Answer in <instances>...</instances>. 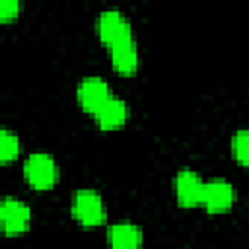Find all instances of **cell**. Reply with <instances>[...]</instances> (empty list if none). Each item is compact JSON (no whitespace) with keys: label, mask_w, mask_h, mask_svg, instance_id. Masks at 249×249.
I'll return each mask as SVG.
<instances>
[{"label":"cell","mask_w":249,"mask_h":249,"mask_svg":"<svg viewBox=\"0 0 249 249\" xmlns=\"http://www.w3.org/2000/svg\"><path fill=\"white\" fill-rule=\"evenodd\" d=\"M231 154L235 161L249 167V128H239L231 136Z\"/></svg>","instance_id":"cell-12"},{"label":"cell","mask_w":249,"mask_h":249,"mask_svg":"<svg viewBox=\"0 0 249 249\" xmlns=\"http://www.w3.org/2000/svg\"><path fill=\"white\" fill-rule=\"evenodd\" d=\"M109 249H138L142 245V230L132 222H115L107 230Z\"/></svg>","instance_id":"cell-10"},{"label":"cell","mask_w":249,"mask_h":249,"mask_svg":"<svg viewBox=\"0 0 249 249\" xmlns=\"http://www.w3.org/2000/svg\"><path fill=\"white\" fill-rule=\"evenodd\" d=\"M109 56H111V64H113L115 72H119L123 76H130L138 70L140 56H138V47H136L134 37L109 47Z\"/></svg>","instance_id":"cell-8"},{"label":"cell","mask_w":249,"mask_h":249,"mask_svg":"<svg viewBox=\"0 0 249 249\" xmlns=\"http://www.w3.org/2000/svg\"><path fill=\"white\" fill-rule=\"evenodd\" d=\"M31 224V210L29 206L16 198V196H4L0 204V226L6 235H19L27 231Z\"/></svg>","instance_id":"cell-5"},{"label":"cell","mask_w":249,"mask_h":249,"mask_svg":"<svg viewBox=\"0 0 249 249\" xmlns=\"http://www.w3.org/2000/svg\"><path fill=\"white\" fill-rule=\"evenodd\" d=\"M235 202V189L228 179L222 177H214L204 181V189H202V206L212 212H226L233 206Z\"/></svg>","instance_id":"cell-6"},{"label":"cell","mask_w":249,"mask_h":249,"mask_svg":"<svg viewBox=\"0 0 249 249\" xmlns=\"http://www.w3.org/2000/svg\"><path fill=\"white\" fill-rule=\"evenodd\" d=\"M111 95L113 93H111L109 84L99 76H86L76 88V97H78L80 107L91 117L109 101Z\"/></svg>","instance_id":"cell-4"},{"label":"cell","mask_w":249,"mask_h":249,"mask_svg":"<svg viewBox=\"0 0 249 249\" xmlns=\"http://www.w3.org/2000/svg\"><path fill=\"white\" fill-rule=\"evenodd\" d=\"M173 187H175V198H177L179 206L193 208V206L202 204L204 181L193 169H189V167L179 169L173 179Z\"/></svg>","instance_id":"cell-7"},{"label":"cell","mask_w":249,"mask_h":249,"mask_svg":"<svg viewBox=\"0 0 249 249\" xmlns=\"http://www.w3.org/2000/svg\"><path fill=\"white\" fill-rule=\"evenodd\" d=\"M128 115H130L128 105L123 99L111 95L109 101L93 115V119L101 130H117L128 121Z\"/></svg>","instance_id":"cell-9"},{"label":"cell","mask_w":249,"mask_h":249,"mask_svg":"<svg viewBox=\"0 0 249 249\" xmlns=\"http://www.w3.org/2000/svg\"><path fill=\"white\" fill-rule=\"evenodd\" d=\"M95 31H97L101 43L107 45V49L121 41L132 39V25H130L128 18L117 8H107L97 16Z\"/></svg>","instance_id":"cell-3"},{"label":"cell","mask_w":249,"mask_h":249,"mask_svg":"<svg viewBox=\"0 0 249 249\" xmlns=\"http://www.w3.org/2000/svg\"><path fill=\"white\" fill-rule=\"evenodd\" d=\"M23 177L37 191H49L58 181V165L47 152H33L23 161Z\"/></svg>","instance_id":"cell-2"},{"label":"cell","mask_w":249,"mask_h":249,"mask_svg":"<svg viewBox=\"0 0 249 249\" xmlns=\"http://www.w3.org/2000/svg\"><path fill=\"white\" fill-rule=\"evenodd\" d=\"M21 12V2L19 0H2L0 2V21H12L19 16Z\"/></svg>","instance_id":"cell-13"},{"label":"cell","mask_w":249,"mask_h":249,"mask_svg":"<svg viewBox=\"0 0 249 249\" xmlns=\"http://www.w3.org/2000/svg\"><path fill=\"white\" fill-rule=\"evenodd\" d=\"M70 212H72V218L78 224L86 226V228L99 226L107 218V210H105L103 198L93 189H78V191H74L72 198H70Z\"/></svg>","instance_id":"cell-1"},{"label":"cell","mask_w":249,"mask_h":249,"mask_svg":"<svg viewBox=\"0 0 249 249\" xmlns=\"http://www.w3.org/2000/svg\"><path fill=\"white\" fill-rule=\"evenodd\" d=\"M19 150H21V144L18 134L8 128H2L0 130V161L2 163L14 161L19 156Z\"/></svg>","instance_id":"cell-11"}]
</instances>
